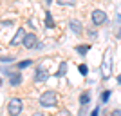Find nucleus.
I'll use <instances>...</instances> for the list:
<instances>
[{"instance_id": "obj_11", "label": "nucleus", "mask_w": 121, "mask_h": 116, "mask_svg": "<svg viewBox=\"0 0 121 116\" xmlns=\"http://www.w3.org/2000/svg\"><path fill=\"white\" fill-rule=\"evenodd\" d=\"M45 27H47V29H52V27H54V20H52L51 11H47V13H45Z\"/></svg>"}, {"instance_id": "obj_1", "label": "nucleus", "mask_w": 121, "mask_h": 116, "mask_svg": "<svg viewBox=\"0 0 121 116\" xmlns=\"http://www.w3.org/2000/svg\"><path fill=\"white\" fill-rule=\"evenodd\" d=\"M38 103H40L42 107H56V103H58V94H56L54 91H45V93H42Z\"/></svg>"}, {"instance_id": "obj_24", "label": "nucleus", "mask_w": 121, "mask_h": 116, "mask_svg": "<svg viewBox=\"0 0 121 116\" xmlns=\"http://www.w3.org/2000/svg\"><path fill=\"white\" fill-rule=\"evenodd\" d=\"M33 116H43V114H42V112H35Z\"/></svg>"}, {"instance_id": "obj_18", "label": "nucleus", "mask_w": 121, "mask_h": 116, "mask_svg": "<svg viewBox=\"0 0 121 116\" xmlns=\"http://www.w3.org/2000/svg\"><path fill=\"white\" fill-rule=\"evenodd\" d=\"M33 62L31 60H24V62H18V69H25V67H29Z\"/></svg>"}, {"instance_id": "obj_8", "label": "nucleus", "mask_w": 121, "mask_h": 116, "mask_svg": "<svg viewBox=\"0 0 121 116\" xmlns=\"http://www.w3.org/2000/svg\"><path fill=\"white\" fill-rule=\"evenodd\" d=\"M9 84L13 87L22 84V73H9Z\"/></svg>"}, {"instance_id": "obj_17", "label": "nucleus", "mask_w": 121, "mask_h": 116, "mask_svg": "<svg viewBox=\"0 0 121 116\" xmlns=\"http://www.w3.org/2000/svg\"><path fill=\"white\" fill-rule=\"evenodd\" d=\"M58 4L60 5H76V0H58Z\"/></svg>"}, {"instance_id": "obj_9", "label": "nucleus", "mask_w": 121, "mask_h": 116, "mask_svg": "<svg viewBox=\"0 0 121 116\" xmlns=\"http://www.w3.org/2000/svg\"><path fill=\"white\" fill-rule=\"evenodd\" d=\"M24 36H25V33H24V29H18L16 31V35H15V38L9 42V46H18V42L20 40H24Z\"/></svg>"}, {"instance_id": "obj_13", "label": "nucleus", "mask_w": 121, "mask_h": 116, "mask_svg": "<svg viewBox=\"0 0 121 116\" xmlns=\"http://www.w3.org/2000/svg\"><path fill=\"white\" fill-rule=\"evenodd\" d=\"M67 73V62H61L60 67H58V73H56V76H63Z\"/></svg>"}, {"instance_id": "obj_25", "label": "nucleus", "mask_w": 121, "mask_h": 116, "mask_svg": "<svg viewBox=\"0 0 121 116\" xmlns=\"http://www.w3.org/2000/svg\"><path fill=\"white\" fill-rule=\"evenodd\" d=\"M117 84H119V85H121V76H117Z\"/></svg>"}, {"instance_id": "obj_6", "label": "nucleus", "mask_w": 121, "mask_h": 116, "mask_svg": "<svg viewBox=\"0 0 121 116\" xmlns=\"http://www.w3.org/2000/svg\"><path fill=\"white\" fill-rule=\"evenodd\" d=\"M22 44H24L25 49H33V47L38 44V38H36L35 33H25V36H24V40H22Z\"/></svg>"}, {"instance_id": "obj_19", "label": "nucleus", "mask_w": 121, "mask_h": 116, "mask_svg": "<svg viewBox=\"0 0 121 116\" xmlns=\"http://www.w3.org/2000/svg\"><path fill=\"white\" fill-rule=\"evenodd\" d=\"M110 116H121V109H114V111L110 112Z\"/></svg>"}, {"instance_id": "obj_3", "label": "nucleus", "mask_w": 121, "mask_h": 116, "mask_svg": "<svg viewBox=\"0 0 121 116\" xmlns=\"http://www.w3.org/2000/svg\"><path fill=\"white\" fill-rule=\"evenodd\" d=\"M110 71H112V58H110V53H105L103 62H101V78L107 80L110 76Z\"/></svg>"}, {"instance_id": "obj_5", "label": "nucleus", "mask_w": 121, "mask_h": 116, "mask_svg": "<svg viewBox=\"0 0 121 116\" xmlns=\"http://www.w3.org/2000/svg\"><path fill=\"white\" fill-rule=\"evenodd\" d=\"M49 78V69L47 65H38L36 67V73H35V82L36 84H42V82H45Z\"/></svg>"}, {"instance_id": "obj_10", "label": "nucleus", "mask_w": 121, "mask_h": 116, "mask_svg": "<svg viewBox=\"0 0 121 116\" xmlns=\"http://www.w3.org/2000/svg\"><path fill=\"white\" fill-rule=\"evenodd\" d=\"M89 102H91V93H89V91L81 93V94H80V103H81V107H87V105H89Z\"/></svg>"}, {"instance_id": "obj_16", "label": "nucleus", "mask_w": 121, "mask_h": 116, "mask_svg": "<svg viewBox=\"0 0 121 116\" xmlns=\"http://www.w3.org/2000/svg\"><path fill=\"white\" fill-rule=\"evenodd\" d=\"M0 62H2V64H11V62H13V56L4 55V56H0Z\"/></svg>"}, {"instance_id": "obj_7", "label": "nucleus", "mask_w": 121, "mask_h": 116, "mask_svg": "<svg viewBox=\"0 0 121 116\" xmlns=\"http://www.w3.org/2000/svg\"><path fill=\"white\" fill-rule=\"evenodd\" d=\"M69 29H71L74 35H81V33H83V24H81L78 18H72V20H69Z\"/></svg>"}, {"instance_id": "obj_21", "label": "nucleus", "mask_w": 121, "mask_h": 116, "mask_svg": "<svg viewBox=\"0 0 121 116\" xmlns=\"http://www.w3.org/2000/svg\"><path fill=\"white\" fill-rule=\"evenodd\" d=\"M60 116H71V112L65 109V111H61V112H60Z\"/></svg>"}, {"instance_id": "obj_23", "label": "nucleus", "mask_w": 121, "mask_h": 116, "mask_svg": "<svg viewBox=\"0 0 121 116\" xmlns=\"http://www.w3.org/2000/svg\"><path fill=\"white\" fill-rule=\"evenodd\" d=\"M117 38H121V27H119V31H117Z\"/></svg>"}, {"instance_id": "obj_26", "label": "nucleus", "mask_w": 121, "mask_h": 116, "mask_svg": "<svg viewBox=\"0 0 121 116\" xmlns=\"http://www.w3.org/2000/svg\"><path fill=\"white\" fill-rule=\"evenodd\" d=\"M45 2H47V4H52V2H54V0H45Z\"/></svg>"}, {"instance_id": "obj_22", "label": "nucleus", "mask_w": 121, "mask_h": 116, "mask_svg": "<svg viewBox=\"0 0 121 116\" xmlns=\"http://www.w3.org/2000/svg\"><path fill=\"white\" fill-rule=\"evenodd\" d=\"M96 35H98L96 31H89V36H91V38H96Z\"/></svg>"}, {"instance_id": "obj_20", "label": "nucleus", "mask_w": 121, "mask_h": 116, "mask_svg": "<svg viewBox=\"0 0 121 116\" xmlns=\"http://www.w3.org/2000/svg\"><path fill=\"white\" fill-rule=\"evenodd\" d=\"M98 114H99V109H98V107H96V109H94V111L91 112V116H98Z\"/></svg>"}, {"instance_id": "obj_2", "label": "nucleus", "mask_w": 121, "mask_h": 116, "mask_svg": "<svg viewBox=\"0 0 121 116\" xmlns=\"http://www.w3.org/2000/svg\"><path fill=\"white\" fill-rule=\"evenodd\" d=\"M22 109H24V103H22L20 98H11L9 100V103H7V112H9V116L22 114Z\"/></svg>"}, {"instance_id": "obj_14", "label": "nucleus", "mask_w": 121, "mask_h": 116, "mask_svg": "<svg viewBox=\"0 0 121 116\" xmlns=\"http://www.w3.org/2000/svg\"><path fill=\"white\" fill-rule=\"evenodd\" d=\"M78 71H80L81 76H87V74H89V67H87L85 64H80V65H78Z\"/></svg>"}, {"instance_id": "obj_4", "label": "nucleus", "mask_w": 121, "mask_h": 116, "mask_svg": "<svg viewBox=\"0 0 121 116\" xmlns=\"http://www.w3.org/2000/svg\"><path fill=\"white\" fill-rule=\"evenodd\" d=\"M91 20L94 25H103L107 22V13L105 11H101V9H94L91 13Z\"/></svg>"}, {"instance_id": "obj_12", "label": "nucleus", "mask_w": 121, "mask_h": 116, "mask_svg": "<svg viewBox=\"0 0 121 116\" xmlns=\"http://www.w3.org/2000/svg\"><path fill=\"white\" fill-rule=\"evenodd\" d=\"M89 49H91V46H89V44H87V46H76V53H80L81 56H85Z\"/></svg>"}, {"instance_id": "obj_15", "label": "nucleus", "mask_w": 121, "mask_h": 116, "mask_svg": "<svg viewBox=\"0 0 121 116\" xmlns=\"http://www.w3.org/2000/svg\"><path fill=\"white\" fill-rule=\"evenodd\" d=\"M110 94H112L110 91H103L101 93V103H107V102L110 100Z\"/></svg>"}]
</instances>
